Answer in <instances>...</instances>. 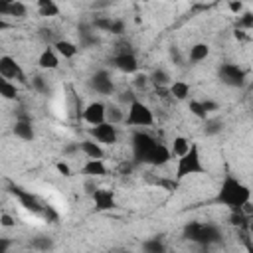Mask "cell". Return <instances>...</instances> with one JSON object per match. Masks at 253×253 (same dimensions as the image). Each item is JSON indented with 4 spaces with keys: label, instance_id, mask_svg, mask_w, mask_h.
Masks as SVG:
<instances>
[{
    "label": "cell",
    "instance_id": "obj_1",
    "mask_svg": "<svg viewBox=\"0 0 253 253\" xmlns=\"http://www.w3.org/2000/svg\"><path fill=\"white\" fill-rule=\"evenodd\" d=\"M130 148H132V160L136 164H148V166L158 168V166L168 164L174 158L170 146L154 138L144 128H132Z\"/></svg>",
    "mask_w": 253,
    "mask_h": 253
},
{
    "label": "cell",
    "instance_id": "obj_2",
    "mask_svg": "<svg viewBox=\"0 0 253 253\" xmlns=\"http://www.w3.org/2000/svg\"><path fill=\"white\" fill-rule=\"evenodd\" d=\"M247 202H251V188L243 184L237 176L225 174L215 194V204L227 210H241Z\"/></svg>",
    "mask_w": 253,
    "mask_h": 253
},
{
    "label": "cell",
    "instance_id": "obj_3",
    "mask_svg": "<svg viewBox=\"0 0 253 253\" xmlns=\"http://www.w3.org/2000/svg\"><path fill=\"white\" fill-rule=\"evenodd\" d=\"M198 174H208L204 162H202V152L198 142H192L188 152H184L182 156L176 158V170H174V180L182 182L184 178L190 176H198Z\"/></svg>",
    "mask_w": 253,
    "mask_h": 253
},
{
    "label": "cell",
    "instance_id": "obj_4",
    "mask_svg": "<svg viewBox=\"0 0 253 253\" xmlns=\"http://www.w3.org/2000/svg\"><path fill=\"white\" fill-rule=\"evenodd\" d=\"M184 237L200 243V245H213L221 241V231L213 223H204V221H190L184 225Z\"/></svg>",
    "mask_w": 253,
    "mask_h": 253
},
{
    "label": "cell",
    "instance_id": "obj_5",
    "mask_svg": "<svg viewBox=\"0 0 253 253\" xmlns=\"http://www.w3.org/2000/svg\"><path fill=\"white\" fill-rule=\"evenodd\" d=\"M154 111L142 101V99H134L128 107H126V117H125V126L130 128H150L154 125Z\"/></svg>",
    "mask_w": 253,
    "mask_h": 253
},
{
    "label": "cell",
    "instance_id": "obj_6",
    "mask_svg": "<svg viewBox=\"0 0 253 253\" xmlns=\"http://www.w3.org/2000/svg\"><path fill=\"white\" fill-rule=\"evenodd\" d=\"M0 75L6 77V79H12V81H16V83H20V85H24V87L30 85L28 75H26V71L22 69V65L16 61V57H12V55H8V53L0 55Z\"/></svg>",
    "mask_w": 253,
    "mask_h": 253
},
{
    "label": "cell",
    "instance_id": "obj_7",
    "mask_svg": "<svg viewBox=\"0 0 253 253\" xmlns=\"http://www.w3.org/2000/svg\"><path fill=\"white\" fill-rule=\"evenodd\" d=\"M89 136H93L97 142H101L103 146H113V144H117L119 142V128H117V125H113V123H109V121H105V123H101V125H93V126H89Z\"/></svg>",
    "mask_w": 253,
    "mask_h": 253
},
{
    "label": "cell",
    "instance_id": "obj_8",
    "mask_svg": "<svg viewBox=\"0 0 253 253\" xmlns=\"http://www.w3.org/2000/svg\"><path fill=\"white\" fill-rule=\"evenodd\" d=\"M217 75L223 85L227 87H243L245 85V71L237 63H221Z\"/></svg>",
    "mask_w": 253,
    "mask_h": 253
},
{
    "label": "cell",
    "instance_id": "obj_9",
    "mask_svg": "<svg viewBox=\"0 0 253 253\" xmlns=\"http://www.w3.org/2000/svg\"><path fill=\"white\" fill-rule=\"evenodd\" d=\"M89 87H91L97 95H103V97L115 93L113 77H111V73L105 71V69H99V71H95V73L91 75V79H89Z\"/></svg>",
    "mask_w": 253,
    "mask_h": 253
},
{
    "label": "cell",
    "instance_id": "obj_10",
    "mask_svg": "<svg viewBox=\"0 0 253 253\" xmlns=\"http://www.w3.org/2000/svg\"><path fill=\"white\" fill-rule=\"evenodd\" d=\"M111 65L115 69H119L121 73H126V75L138 71V59H136L132 49L130 51H115V55L111 59Z\"/></svg>",
    "mask_w": 253,
    "mask_h": 253
},
{
    "label": "cell",
    "instance_id": "obj_11",
    "mask_svg": "<svg viewBox=\"0 0 253 253\" xmlns=\"http://www.w3.org/2000/svg\"><path fill=\"white\" fill-rule=\"evenodd\" d=\"M81 119H83L89 126L105 123V121H107V103H103V101H91V103H87V105L83 107Z\"/></svg>",
    "mask_w": 253,
    "mask_h": 253
},
{
    "label": "cell",
    "instance_id": "obj_12",
    "mask_svg": "<svg viewBox=\"0 0 253 253\" xmlns=\"http://www.w3.org/2000/svg\"><path fill=\"white\" fill-rule=\"evenodd\" d=\"M12 194L16 196V200L20 202V206L24 208V210H28V211H32V213H36V215H42L43 213V204L32 194V192H28V190H24V188H20V186H14L12 188Z\"/></svg>",
    "mask_w": 253,
    "mask_h": 253
},
{
    "label": "cell",
    "instance_id": "obj_13",
    "mask_svg": "<svg viewBox=\"0 0 253 253\" xmlns=\"http://www.w3.org/2000/svg\"><path fill=\"white\" fill-rule=\"evenodd\" d=\"M91 200H93V206L97 211H111L117 208L115 192L109 188H95V192L91 194Z\"/></svg>",
    "mask_w": 253,
    "mask_h": 253
},
{
    "label": "cell",
    "instance_id": "obj_14",
    "mask_svg": "<svg viewBox=\"0 0 253 253\" xmlns=\"http://www.w3.org/2000/svg\"><path fill=\"white\" fill-rule=\"evenodd\" d=\"M59 59H61V55L55 51V47L45 45L38 55V67L43 69V71H53V69L59 67Z\"/></svg>",
    "mask_w": 253,
    "mask_h": 253
},
{
    "label": "cell",
    "instance_id": "obj_15",
    "mask_svg": "<svg viewBox=\"0 0 253 253\" xmlns=\"http://www.w3.org/2000/svg\"><path fill=\"white\" fill-rule=\"evenodd\" d=\"M12 132H14V136H16V138H20V140H24V142L34 140L36 132H34L32 119H30L28 115L18 117V119H16V123H14V126H12Z\"/></svg>",
    "mask_w": 253,
    "mask_h": 253
},
{
    "label": "cell",
    "instance_id": "obj_16",
    "mask_svg": "<svg viewBox=\"0 0 253 253\" xmlns=\"http://www.w3.org/2000/svg\"><path fill=\"white\" fill-rule=\"evenodd\" d=\"M81 172L87 176V178H103L107 176V164H105V158H87L85 164L81 166Z\"/></svg>",
    "mask_w": 253,
    "mask_h": 253
},
{
    "label": "cell",
    "instance_id": "obj_17",
    "mask_svg": "<svg viewBox=\"0 0 253 253\" xmlns=\"http://www.w3.org/2000/svg\"><path fill=\"white\" fill-rule=\"evenodd\" d=\"M0 16L2 18H14V20H24L28 16V6L22 0H16L12 4H0Z\"/></svg>",
    "mask_w": 253,
    "mask_h": 253
},
{
    "label": "cell",
    "instance_id": "obj_18",
    "mask_svg": "<svg viewBox=\"0 0 253 253\" xmlns=\"http://www.w3.org/2000/svg\"><path fill=\"white\" fill-rule=\"evenodd\" d=\"M77 148H79L87 158H105V148H103V144L97 142L93 136L83 138V140L77 144Z\"/></svg>",
    "mask_w": 253,
    "mask_h": 253
},
{
    "label": "cell",
    "instance_id": "obj_19",
    "mask_svg": "<svg viewBox=\"0 0 253 253\" xmlns=\"http://www.w3.org/2000/svg\"><path fill=\"white\" fill-rule=\"evenodd\" d=\"M53 47H55V51H57L63 59H73V57L79 53V45H77L75 42L67 40V38H59V40L53 43Z\"/></svg>",
    "mask_w": 253,
    "mask_h": 253
},
{
    "label": "cell",
    "instance_id": "obj_20",
    "mask_svg": "<svg viewBox=\"0 0 253 253\" xmlns=\"http://www.w3.org/2000/svg\"><path fill=\"white\" fill-rule=\"evenodd\" d=\"M168 89H170V95H172V99H176V101H188L190 99V83H186V81H182V79H176V81H172L170 85H168Z\"/></svg>",
    "mask_w": 253,
    "mask_h": 253
},
{
    "label": "cell",
    "instance_id": "obj_21",
    "mask_svg": "<svg viewBox=\"0 0 253 253\" xmlns=\"http://www.w3.org/2000/svg\"><path fill=\"white\" fill-rule=\"evenodd\" d=\"M208 55H210V45H208L206 42H196V43L190 45V49H188V59H190L192 63H200V61L208 59Z\"/></svg>",
    "mask_w": 253,
    "mask_h": 253
},
{
    "label": "cell",
    "instance_id": "obj_22",
    "mask_svg": "<svg viewBox=\"0 0 253 253\" xmlns=\"http://www.w3.org/2000/svg\"><path fill=\"white\" fill-rule=\"evenodd\" d=\"M126 111L123 109L121 103H107V121L113 125H125Z\"/></svg>",
    "mask_w": 253,
    "mask_h": 253
},
{
    "label": "cell",
    "instance_id": "obj_23",
    "mask_svg": "<svg viewBox=\"0 0 253 253\" xmlns=\"http://www.w3.org/2000/svg\"><path fill=\"white\" fill-rule=\"evenodd\" d=\"M36 6H38V14L42 18H55L61 14L55 0H36Z\"/></svg>",
    "mask_w": 253,
    "mask_h": 253
},
{
    "label": "cell",
    "instance_id": "obj_24",
    "mask_svg": "<svg viewBox=\"0 0 253 253\" xmlns=\"http://www.w3.org/2000/svg\"><path fill=\"white\" fill-rule=\"evenodd\" d=\"M0 95H2L6 101H14V99H18L20 91H18V85H16V81L2 77V79H0Z\"/></svg>",
    "mask_w": 253,
    "mask_h": 253
},
{
    "label": "cell",
    "instance_id": "obj_25",
    "mask_svg": "<svg viewBox=\"0 0 253 253\" xmlns=\"http://www.w3.org/2000/svg\"><path fill=\"white\" fill-rule=\"evenodd\" d=\"M190 144H192V140H188L186 136H182V134H178V136H174V140H172V144H170V150H172V156H182L184 152H188V148H190Z\"/></svg>",
    "mask_w": 253,
    "mask_h": 253
},
{
    "label": "cell",
    "instance_id": "obj_26",
    "mask_svg": "<svg viewBox=\"0 0 253 253\" xmlns=\"http://www.w3.org/2000/svg\"><path fill=\"white\" fill-rule=\"evenodd\" d=\"M188 109H190V113L196 117V119H200V121H206L208 119V111H206V107H204V101H198V99H190L188 101Z\"/></svg>",
    "mask_w": 253,
    "mask_h": 253
},
{
    "label": "cell",
    "instance_id": "obj_27",
    "mask_svg": "<svg viewBox=\"0 0 253 253\" xmlns=\"http://www.w3.org/2000/svg\"><path fill=\"white\" fill-rule=\"evenodd\" d=\"M150 81H152L154 87H168V85L172 83L170 75H168L164 69H154V71L150 73Z\"/></svg>",
    "mask_w": 253,
    "mask_h": 253
},
{
    "label": "cell",
    "instance_id": "obj_28",
    "mask_svg": "<svg viewBox=\"0 0 253 253\" xmlns=\"http://www.w3.org/2000/svg\"><path fill=\"white\" fill-rule=\"evenodd\" d=\"M150 83H152V81H150V75H148V73H140V71L134 73V79H132L134 91H144Z\"/></svg>",
    "mask_w": 253,
    "mask_h": 253
},
{
    "label": "cell",
    "instance_id": "obj_29",
    "mask_svg": "<svg viewBox=\"0 0 253 253\" xmlns=\"http://www.w3.org/2000/svg\"><path fill=\"white\" fill-rule=\"evenodd\" d=\"M239 30H253V12H241L237 20Z\"/></svg>",
    "mask_w": 253,
    "mask_h": 253
},
{
    "label": "cell",
    "instance_id": "obj_30",
    "mask_svg": "<svg viewBox=\"0 0 253 253\" xmlns=\"http://www.w3.org/2000/svg\"><path fill=\"white\" fill-rule=\"evenodd\" d=\"M30 247H32V249L45 251V249H51V247H53V243H51V239H49V237H36V239H32V241H30Z\"/></svg>",
    "mask_w": 253,
    "mask_h": 253
},
{
    "label": "cell",
    "instance_id": "obj_31",
    "mask_svg": "<svg viewBox=\"0 0 253 253\" xmlns=\"http://www.w3.org/2000/svg\"><path fill=\"white\" fill-rule=\"evenodd\" d=\"M142 249H144V251H150V253H158V251H164L166 247H164V243L156 237V239H152V241L142 243Z\"/></svg>",
    "mask_w": 253,
    "mask_h": 253
},
{
    "label": "cell",
    "instance_id": "obj_32",
    "mask_svg": "<svg viewBox=\"0 0 253 253\" xmlns=\"http://www.w3.org/2000/svg\"><path fill=\"white\" fill-rule=\"evenodd\" d=\"M223 128V123H219L217 119L213 121V119H206V134H215V132H219Z\"/></svg>",
    "mask_w": 253,
    "mask_h": 253
},
{
    "label": "cell",
    "instance_id": "obj_33",
    "mask_svg": "<svg viewBox=\"0 0 253 253\" xmlns=\"http://www.w3.org/2000/svg\"><path fill=\"white\" fill-rule=\"evenodd\" d=\"M32 87H34L36 91H42V93H45V91H47V83H45V79H43V77H40V75H36V77L32 79Z\"/></svg>",
    "mask_w": 253,
    "mask_h": 253
},
{
    "label": "cell",
    "instance_id": "obj_34",
    "mask_svg": "<svg viewBox=\"0 0 253 253\" xmlns=\"http://www.w3.org/2000/svg\"><path fill=\"white\" fill-rule=\"evenodd\" d=\"M0 225H2V227H14V225H16V219H14L8 211H2V213H0Z\"/></svg>",
    "mask_w": 253,
    "mask_h": 253
},
{
    "label": "cell",
    "instance_id": "obj_35",
    "mask_svg": "<svg viewBox=\"0 0 253 253\" xmlns=\"http://www.w3.org/2000/svg\"><path fill=\"white\" fill-rule=\"evenodd\" d=\"M229 10L233 12V14H241L243 12V4H241V0H229Z\"/></svg>",
    "mask_w": 253,
    "mask_h": 253
},
{
    "label": "cell",
    "instance_id": "obj_36",
    "mask_svg": "<svg viewBox=\"0 0 253 253\" xmlns=\"http://www.w3.org/2000/svg\"><path fill=\"white\" fill-rule=\"evenodd\" d=\"M55 168H57V172H59V174H63V176H71V168H69L65 162H57V164H55Z\"/></svg>",
    "mask_w": 253,
    "mask_h": 253
},
{
    "label": "cell",
    "instance_id": "obj_37",
    "mask_svg": "<svg viewBox=\"0 0 253 253\" xmlns=\"http://www.w3.org/2000/svg\"><path fill=\"white\" fill-rule=\"evenodd\" d=\"M204 107H206L208 113H211V111H217V109H219V103L210 101V99H204Z\"/></svg>",
    "mask_w": 253,
    "mask_h": 253
},
{
    "label": "cell",
    "instance_id": "obj_38",
    "mask_svg": "<svg viewBox=\"0 0 253 253\" xmlns=\"http://www.w3.org/2000/svg\"><path fill=\"white\" fill-rule=\"evenodd\" d=\"M10 245H12V241H10V239H6V237H0V253H6Z\"/></svg>",
    "mask_w": 253,
    "mask_h": 253
},
{
    "label": "cell",
    "instance_id": "obj_39",
    "mask_svg": "<svg viewBox=\"0 0 253 253\" xmlns=\"http://www.w3.org/2000/svg\"><path fill=\"white\" fill-rule=\"evenodd\" d=\"M247 235L253 239V215L249 217V223H247Z\"/></svg>",
    "mask_w": 253,
    "mask_h": 253
},
{
    "label": "cell",
    "instance_id": "obj_40",
    "mask_svg": "<svg viewBox=\"0 0 253 253\" xmlns=\"http://www.w3.org/2000/svg\"><path fill=\"white\" fill-rule=\"evenodd\" d=\"M12 2H16V0H0V4H12Z\"/></svg>",
    "mask_w": 253,
    "mask_h": 253
},
{
    "label": "cell",
    "instance_id": "obj_41",
    "mask_svg": "<svg viewBox=\"0 0 253 253\" xmlns=\"http://www.w3.org/2000/svg\"><path fill=\"white\" fill-rule=\"evenodd\" d=\"M144 2H148V0H144Z\"/></svg>",
    "mask_w": 253,
    "mask_h": 253
}]
</instances>
